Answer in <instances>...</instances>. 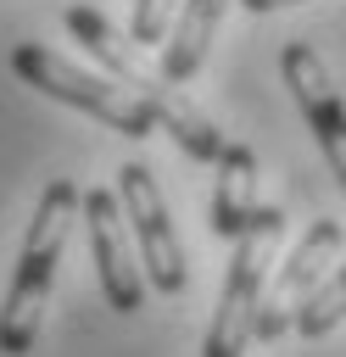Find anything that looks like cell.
<instances>
[{
	"label": "cell",
	"mask_w": 346,
	"mask_h": 357,
	"mask_svg": "<svg viewBox=\"0 0 346 357\" xmlns=\"http://www.w3.org/2000/svg\"><path fill=\"white\" fill-rule=\"evenodd\" d=\"M78 184L73 178H50L39 206H33V223L22 234V251H17V273H11V290H6V307H0V351L6 357H22L33 351L39 340V318L50 307V284H56V262L67 251V229L78 218Z\"/></svg>",
	"instance_id": "obj_1"
},
{
	"label": "cell",
	"mask_w": 346,
	"mask_h": 357,
	"mask_svg": "<svg viewBox=\"0 0 346 357\" xmlns=\"http://www.w3.org/2000/svg\"><path fill=\"white\" fill-rule=\"evenodd\" d=\"M11 73H17L28 89L89 112L95 123H106V128H117V134H128V139H151V134H156L151 106H145L128 84H117V78H106V73H84V67L61 61L56 50H45V45H33V39L11 50Z\"/></svg>",
	"instance_id": "obj_2"
},
{
	"label": "cell",
	"mask_w": 346,
	"mask_h": 357,
	"mask_svg": "<svg viewBox=\"0 0 346 357\" xmlns=\"http://www.w3.org/2000/svg\"><path fill=\"white\" fill-rule=\"evenodd\" d=\"M279 234H285V212L257 206L251 229L234 240V257H229V273H223L218 312L206 324L201 357H246V346L257 340V307H262V290H268V251L279 245Z\"/></svg>",
	"instance_id": "obj_3"
},
{
	"label": "cell",
	"mask_w": 346,
	"mask_h": 357,
	"mask_svg": "<svg viewBox=\"0 0 346 357\" xmlns=\"http://www.w3.org/2000/svg\"><path fill=\"white\" fill-rule=\"evenodd\" d=\"M117 201H123V218L134 229V245H140V268H145V284L156 296H179L190 268H184V245L173 234V218H167V201L151 178L145 162H123L117 167Z\"/></svg>",
	"instance_id": "obj_4"
},
{
	"label": "cell",
	"mask_w": 346,
	"mask_h": 357,
	"mask_svg": "<svg viewBox=\"0 0 346 357\" xmlns=\"http://www.w3.org/2000/svg\"><path fill=\"white\" fill-rule=\"evenodd\" d=\"M340 218H318L301 240H296V251L285 257V268L273 273V284L262 290V307H257V340H279L290 324H296V312H301V301L318 290V279L335 268V257H340Z\"/></svg>",
	"instance_id": "obj_5"
},
{
	"label": "cell",
	"mask_w": 346,
	"mask_h": 357,
	"mask_svg": "<svg viewBox=\"0 0 346 357\" xmlns=\"http://www.w3.org/2000/svg\"><path fill=\"white\" fill-rule=\"evenodd\" d=\"M84 223H89V251H95V273H100V296L112 312H140L145 307V268L140 257L128 251V218H123V201L112 190H89L78 201Z\"/></svg>",
	"instance_id": "obj_6"
},
{
	"label": "cell",
	"mask_w": 346,
	"mask_h": 357,
	"mask_svg": "<svg viewBox=\"0 0 346 357\" xmlns=\"http://www.w3.org/2000/svg\"><path fill=\"white\" fill-rule=\"evenodd\" d=\"M279 73H285L290 100L301 106V117H307V128H313V139H318L329 173H335L340 190H346V100L335 95V84H329L318 50L301 45V39H290V45L279 50Z\"/></svg>",
	"instance_id": "obj_7"
},
{
	"label": "cell",
	"mask_w": 346,
	"mask_h": 357,
	"mask_svg": "<svg viewBox=\"0 0 346 357\" xmlns=\"http://www.w3.org/2000/svg\"><path fill=\"white\" fill-rule=\"evenodd\" d=\"M134 95L151 106L156 128H167V134H173V145H179L190 162H218V156H223V145H229V139L212 128V117H206V112H201V106L173 84V78H162V67H156Z\"/></svg>",
	"instance_id": "obj_8"
},
{
	"label": "cell",
	"mask_w": 346,
	"mask_h": 357,
	"mask_svg": "<svg viewBox=\"0 0 346 357\" xmlns=\"http://www.w3.org/2000/svg\"><path fill=\"white\" fill-rule=\"evenodd\" d=\"M223 11H229V0H179L173 28H167V39H162V61H156L162 78L190 84V78L201 73V61H206V50H212V33H218Z\"/></svg>",
	"instance_id": "obj_9"
},
{
	"label": "cell",
	"mask_w": 346,
	"mask_h": 357,
	"mask_svg": "<svg viewBox=\"0 0 346 357\" xmlns=\"http://www.w3.org/2000/svg\"><path fill=\"white\" fill-rule=\"evenodd\" d=\"M61 22H67V33H73L95 61H100V73H106V78H117V84L140 89V84L156 73V67L140 56V45H134V39H123V33H117L95 6H67V17H61Z\"/></svg>",
	"instance_id": "obj_10"
},
{
	"label": "cell",
	"mask_w": 346,
	"mask_h": 357,
	"mask_svg": "<svg viewBox=\"0 0 346 357\" xmlns=\"http://www.w3.org/2000/svg\"><path fill=\"white\" fill-rule=\"evenodd\" d=\"M218 167V190H212V234L218 240H240L257 218V156L251 145H223Z\"/></svg>",
	"instance_id": "obj_11"
},
{
	"label": "cell",
	"mask_w": 346,
	"mask_h": 357,
	"mask_svg": "<svg viewBox=\"0 0 346 357\" xmlns=\"http://www.w3.org/2000/svg\"><path fill=\"white\" fill-rule=\"evenodd\" d=\"M346 318V257L318 279V290L301 301V312H296V329L307 335V340H318V335H329L335 324Z\"/></svg>",
	"instance_id": "obj_12"
},
{
	"label": "cell",
	"mask_w": 346,
	"mask_h": 357,
	"mask_svg": "<svg viewBox=\"0 0 346 357\" xmlns=\"http://www.w3.org/2000/svg\"><path fill=\"white\" fill-rule=\"evenodd\" d=\"M173 11H179V0H134L128 39H134V45H162L167 28H173Z\"/></svg>",
	"instance_id": "obj_13"
},
{
	"label": "cell",
	"mask_w": 346,
	"mask_h": 357,
	"mask_svg": "<svg viewBox=\"0 0 346 357\" xmlns=\"http://www.w3.org/2000/svg\"><path fill=\"white\" fill-rule=\"evenodd\" d=\"M246 11H279V6H296V0H240Z\"/></svg>",
	"instance_id": "obj_14"
}]
</instances>
